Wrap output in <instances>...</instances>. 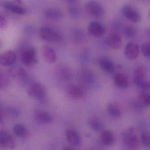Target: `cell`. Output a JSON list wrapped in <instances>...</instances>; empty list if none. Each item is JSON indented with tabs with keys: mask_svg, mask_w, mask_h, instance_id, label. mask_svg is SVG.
I'll return each instance as SVG.
<instances>
[{
	"mask_svg": "<svg viewBox=\"0 0 150 150\" xmlns=\"http://www.w3.org/2000/svg\"><path fill=\"white\" fill-rule=\"evenodd\" d=\"M35 119L40 123L48 124L53 120V116L52 114L47 111L36 110L34 112Z\"/></svg>",
	"mask_w": 150,
	"mask_h": 150,
	"instance_id": "15",
	"label": "cell"
},
{
	"mask_svg": "<svg viewBox=\"0 0 150 150\" xmlns=\"http://www.w3.org/2000/svg\"><path fill=\"white\" fill-rule=\"evenodd\" d=\"M62 150H77L69 146H65L62 148Z\"/></svg>",
	"mask_w": 150,
	"mask_h": 150,
	"instance_id": "39",
	"label": "cell"
},
{
	"mask_svg": "<svg viewBox=\"0 0 150 150\" xmlns=\"http://www.w3.org/2000/svg\"><path fill=\"white\" fill-rule=\"evenodd\" d=\"M123 142L128 149L132 150L138 149L140 146V140L134 128H129L122 135Z\"/></svg>",
	"mask_w": 150,
	"mask_h": 150,
	"instance_id": "2",
	"label": "cell"
},
{
	"mask_svg": "<svg viewBox=\"0 0 150 150\" xmlns=\"http://www.w3.org/2000/svg\"><path fill=\"white\" fill-rule=\"evenodd\" d=\"M1 47V41H0V47Z\"/></svg>",
	"mask_w": 150,
	"mask_h": 150,
	"instance_id": "44",
	"label": "cell"
},
{
	"mask_svg": "<svg viewBox=\"0 0 150 150\" xmlns=\"http://www.w3.org/2000/svg\"><path fill=\"white\" fill-rule=\"evenodd\" d=\"M147 69L145 66L140 65L137 66L134 69V78L137 79H146L147 74Z\"/></svg>",
	"mask_w": 150,
	"mask_h": 150,
	"instance_id": "25",
	"label": "cell"
},
{
	"mask_svg": "<svg viewBox=\"0 0 150 150\" xmlns=\"http://www.w3.org/2000/svg\"><path fill=\"white\" fill-rule=\"evenodd\" d=\"M101 138L103 144L106 146H112L115 142L114 134L111 130H105L102 131Z\"/></svg>",
	"mask_w": 150,
	"mask_h": 150,
	"instance_id": "20",
	"label": "cell"
},
{
	"mask_svg": "<svg viewBox=\"0 0 150 150\" xmlns=\"http://www.w3.org/2000/svg\"><path fill=\"white\" fill-rule=\"evenodd\" d=\"M9 84V80L7 76L0 70V89L6 88Z\"/></svg>",
	"mask_w": 150,
	"mask_h": 150,
	"instance_id": "32",
	"label": "cell"
},
{
	"mask_svg": "<svg viewBox=\"0 0 150 150\" xmlns=\"http://www.w3.org/2000/svg\"><path fill=\"white\" fill-rule=\"evenodd\" d=\"M121 11L123 16L130 22L137 23L141 21V16L140 12L132 4H125L122 7Z\"/></svg>",
	"mask_w": 150,
	"mask_h": 150,
	"instance_id": "6",
	"label": "cell"
},
{
	"mask_svg": "<svg viewBox=\"0 0 150 150\" xmlns=\"http://www.w3.org/2000/svg\"><path fill=\"white\" fill-rule=\"evenodd\" d=\"M114 82L116 86L122 89H126L129 86L128 78L122 73H117L114 77Z\"/></svg>",
	"mask_w": 150,
	"mask_h": 150,
	"instance_id": "19",
	"label": "cell"
},
{
	"mask_svg": "<svg viewBox=\"0 0 150 150\" xmlns=\"http://www.w3.org/2000/svg\"><path fill=\"white\" fill-rule=\"evenodd\" d=\"M56 75L59 79L63 81H69L71 79V74L69 69L64 66H60L57 68Z\"/></svg>",
	"mask_w": 150,
	"mask_h": 150,
	"instance_id": "23",
	"label": "cell"
},
{
	"mask_svg": "<svg viewBox=\"0 0 150 150\" xmlns=\"http://www.w3.org/2000/svg\"><path fill=\"white\" fill-rule=\"evenodd\" d=\"M142 52L146 58L150 59V43L147 42L142 45Z\"/></svg>",
	"mask_w": 150,
	"mask_h": 150,
	"instance_id": "33",
	"label": "cell"
},
{
	"mask_svg": "<svg viewBox=\"0 0 150 150\" xmlns=\"http://www.w3.org/2000/svg\"><path fill=\"white\" fill-rule=\"evenodd\" d=\"M29 95L39 101H43L46 96L45 87L41 83L34 82L31 84L28 90Z\"/></svg>",
	"mask_w": 150,
	"mask_h": 150,
	"instance_id": "4",
	"label": "cell"
},
{
	"mask_svg": "<svg viewBox=\"0 0 150 150\" xmlns=\"http://www.w3.org/2000/svg\"><path fill=\"white\" fill-rule=\"evenodd\" d=\"M88 125L91 129L94 131H100L104 129L103 123L99 120L96 119H90L88 121Z\"/></svg>",
	"mask_w": 150,
	"mask_h": 150,
	"instance_id": "24",
	"label": "cell"
},
{
	"mask_svg": "<svg viewBox=\"0 0 150 150\" xmlns=\"http://www.w3.org/2000/svg\"><path fill=\"white\" fill-rule=\"evenodd\" d=\"M133 81L136 85L145 91L150 90V81L146 79H137L134 78Z\"/></svg>",
	"mask_w": 150,
	"mask_h": 150,
	"instance_id": "26",
	"label": "cell"
},
{
	"mask_svg": "<svg viewBox=\"0 0 150 150\" xmlns=\"http://www.w3.org/2000/svg\"><path fill=\"white\" fill-rule=\"evenodd\" d=\"M63 1L67 3L72 4L75 2L76 0H63Z\"/></svg>",
	"mask_w": 150,
	"mask_h": 150,
	"instance_id": "40",
	"label": "cell"
},
{
	"mask_svg": "<svg viewBox=\"0 0 150 150\" xmlns=\"http://www.w3.org/2000/svg\"><path fill=\"white\" fill-rule=\"evenodd\" d=\"M20 58L22 63L27 66L35 65L38 61L36 49L31 46L25 45L21 49Z\"/></svg>",
	"mask_w": 150,
	"mask_h": 150,
	"instance_id": "1",
	"label": "cell"
},
{
	"mask_svg": "<svg viewBox=\"0 0 150 150\" xmlns=\"http://www.w3.org/2000/svg\"><path fill=\"white\" fill-rule=\"evenodd\" d=\"M13 132L18 137L26 138L29 137L30 133L27 128L22 124H17L13 127Z\"/></svg>",
	"mask_w": 150,
	"mask_h": 150,
	"instance_id": "21",
	"label": "cell"
},
{
	"mask_svg": "<svg viewBox=\"0 0 150 150\" xmlns=\"http://www.w3.org/2000/svg\"><path fill=\"white\" fill-rule=\"evenodd\" d=\"M98 64L100 69L107 74L112 73L116 69L113 62L107 57L104 56L98 59Z\"/></svg>",
	"mask_w": 150,
	"mask_h": 150,
	"instance_id": "12",
	"label": "cell"
},
{
	"mask_svg": "<svg viewBox=\"0 0 150 150\" xmlns=\"http://www.w3.org/2000/svg\"><path fill=\"white\" fill-rule=\"evenodd\" d=\"M105 27L100 22L93 21L89 23L88 26V32L89 34L94 38H101L105 33Z\"/></svg>",
	"mask_w": 150,
	"mask_h": 150,
	"instance_id": "8",
	"label": "cell"
},
{
	"mask_svg": "<svg viewBox=\"0 0 150 150\" xmlns=\"http://www.w3.org/2000/svg\"><path fill=\"white\" fill-rule=\"evenodd\" d=\"M70 14L72 16L76 17L78 16L79 13V10L75 6H72L69 9Z\"/></svg>",
	"mask_w": 150,
	"mask_h": 150,
	"instance_id": "37",
	"label": "cell"
},
{
	"mask_svg": "<svg viewBox=\"0 0 150 150\" xmlns=\"http://www.w3.org/2000/svg\"><path fill=\"white\" fill-rule=\"evenodd\" d=\"M106 42L108 45L113 50H119L122 45L121 38L115 33H112L108 35Z\"/></svg>",
	"mask_w": 150,
	"mask_h": 150,
	"instance_id": "14",
	"label": "cell"
},
{
	"mask_svg": "<svg viewBox=\"0 0 150 150\" xmlns=\"http://www.w3.org/2000/svg\"><path fill=\"white\" fill-rule=\"evenodd\" d=\"M0 4L6 9L17 15H23L26 13V10L21 5L14 3L13 2H3L0 3Z\"/></svg>",
	"mask_w": 150,
	"mask_h": 150,
	"instance_id": "17",
	"label": "cell"
},
{
	"mask_svg": "<svg viewBox=\"0 0 150 150\" xmlns=\"http://www.w3.org/2000/svg\"><path fill=\"white\" fill-rule=\"evenodd\" d=\"M132 107H133V108L135 109V110H136V111H141V110H142L143 107L144 106L141 103H140V101L139 102H137V101H134V102L132 103Z\"/></svg>",
	"mask_w": 150,
	"mask_h": 150,
	"instance_id": "36",
	"label": "cell"
},
{
	"mask_svg": "<svg viewBox=\"0 0 150 150\" xmlns=\"http://www.w3.org/2000/svg\"><path fill=\"white\" fill-rule=\"evenodd\" d=\"M16 54L11 50H8L0 54V63L3 66H10L16 63Z\"/></svg>",
	"mask_w": 150,
	"mask_h": 150,
	"instance_id": "13",
	"label": "cell"
},
{
	"mask_svg": "<svg viewBox=\"0 0 150 150\" xmlns=\"http://www.w3.org/2000/svg\"><path fill=\"white\" fill-rule=\"evenodd\" d=\"M124 34L128 38H134L137 36V30L134 26L129 25L125 27L124 30Z\"/></svg>",
	"mask_w": 150,
	"mask_h": 150,
	"instance_id": "29",
	"label": "cell"
},
{
	"mask_svg": "<svg viewBox=\"0 0 150 150\" xmlns=\"http://www.w3.org/2000/svg\"><path fill=\"white\" fill-rule=\"evenodd\" d=\"M0 145L9 149H15L16 146V142L12 137L4 130H0Z\"/></svg>",
	"mask_w": 150,
	"mask_h": 150,
	"instance_id": "9",
	"label": "cell"
},
{
	"mask_svg": "<svg viewBox=\"0 0 150 150\" xmlns=\"http://www.w3.org/2000/svg\"><path fill=\"white\" fill-rule=\"evenodd\" d=\"M149 19H150V10L149 11Z\"/></svg>",
	"mask_w": 150,
	"mask_h": 150,
	"instance_id": "43",
	"label": "cell"
},
{
	"mask_svg": "<svg viewBox=\"0 0 150 150\" xmlns=\"http://www.w3.org/2000/svg\"><path fill=\"white\" fill-rule=\"evenodd\" d=\"M66 136L69 143L73 146H79L81 144V137L78 132L75 129H68L66 132Z\"/></svg>",
	"mask_w": 150,
	"mask_h": 150,
	"instance_id": "18",
	"label": "cell"
},
{
	"mask_svg": "<svg viewBox=\"0 0 150 150\" xmlns=\"http://www.w3.org/2000/svg\"><path fill=\"white\" fill-rule=\"evenodd\" d=\"M42 53L45 60L49 64H53L57 60L55 51L51 47L44 45L42 47Z\"/></svg>",
	"mask_w": 150,
	"mask_h": 150,
	"instance_id": "16",
	"label": "cell"
},
{
	"mask_svg": "<svg viewBox=\"0 0 150 150\" xmlns=\"http://www.w3.org/2000/svg\"><path fill=\"white\" fill-rule=\"evenodd\" d=\"M141 141L144 146L150 147V133L148 131L143 132L141 136Z\"/></svg>",
	"mask_w": 150,
	"mask_h": 150,
	"instance_id": "31",
	"label": "cell"
},
{
	"mask_svg": "<svg viewBox=\"0 0 150 150\" xmlns=\"http://www.w3.org/2000/svg\"><path fill=\"white\" fill-rule=\"evenodd\" d=\"M139 52L140 48L137 43L130 42L127 44L125 47L124 50L125 56L131 60L137 59L139 56Z\"/></svg>",
	"mask_w": 150,
	"mask_h": 150,
	"instance_id": "11",
	"label": "cell"
},
{
	"mask_svg": "<svg viewBox=\"0 0 150 150\" xmlns=\"http://www.w3.org/2000/svg\"><path fill=\"white\" fill-rule=\"evenodd\" d=\"M8 26V21L7 19L2 15H0V30H3Z\"/></svg>",
	"mask_w": 150,
	"mask_h": 150,
	"instance_id": "35",
	"label": "cell"
},
{
	"mask_svg": "<svg viewBox=\"0 0 150 150\" xmlns=\"http://www.w3.org/2000/svg\"><path fill=\"white\" fill-rule=\"evenodd\" d=\"M39 34L42 40L51 43H57L61 39L59 33L54 29L49 26L41 27L40 29Z\"/></svg>",
	"mask_w": 150,
	"mask_h": 150,
	"instance_id": "5",
	"label": "cell"
},
{
	"mask_svg": "<svg viewBox=\"0 0 150 150\" xmlns=\"http://www.w3.org/2000/svg\"><path fill=\"white\" fill-rule=\"evenodd\" d=\"M13 2L14 3L20 5H22V4H23V0H14Z\"/></svg>",
	"mask_w": 150,
	"mask_h": 150,
	"instance_id": "38",
	"label": "cell"
},
{
	"mask_svg": "<svg viewBox=\"0 0 150 150\" xmlns=\"http://www.w3.org/2000/svg\"><path fill=\"white\" fill-rule=\"evenodd\" d=\"M107 110L109 115L112 118H120L122 114L121 108L116 103L109 104L108 106Z\"/></svg>",
	"mask_w": 150,
	"mask_h": 150,
	"instance_id": "22",
	"label": "cell"
},
{
	"mask_svg": "<svg viewBox=\"0 0 150 150\" xmlns=\"http://www.w3.org/2000/svg\"><path fill=\"white\" fill-rule=\"evenodd\" d=\"M68 95L71 98L75 100H81L85 98L86 94L84 90L76 85L72 84L68 87Z\"/></svg>",
	"mask_w": 150,
	"mask_h": 150,
	"instance_id": "10",
	"label": "cell"
},
{
	"mask_svg": "<svg viewBox=\"0 0 150 150\" xmlns=\"http://www.w3.org/2000/svg\"><path fill=\"white\" fill-rule=\"evenodd\" d=\"M46 17L49 19H58L62 17V13L60 11L54 8H49L45 11Z\"/></svg>",
	"mask_w": 150,
	"mask_h": 150,
	"instance_id": "27",
	"label": "cell"
},
{
	"mask_svg": "<svg viewBox=\"0 0 150 150\" xmlns=\"http://www.w3.org/2000/svg\"><path fill=\"white\" fill-rule=\"evenodd\" d=\"M78 79L83 85L90 87L95 83L96 78L92 71L88 69H83L78 74Z\"/></svg>",
	"mask_w": 150,
	"mask_h": 150,
	"instance_id": "7",
	"label": "cell"
},
{
	"mask_svg": "<svg viewBox=\"0 0 150 150\" xmlns=\"http://www.w3.org/2000/svg\"><path fill=\"white\" fill-rule=\"evenodd\" d=\"M146 32H147V35L150 38V28H148Z\"/></svg>",
	"mask_w": 150,
	"mask_h": 150,
	"instance_id": "41",
	"label": "cell"
},
{
	"mask_svg": "<svg viewBox=\"0 0 150 150\" xmlns=\"http://www.w3.org/2000/svg\"><path fill=\"white\" fill-rule=\"evenodd\" d=\"M139 101L140 103L145 107H150V93L143 92L139 96Z\"/></svg>",
	"mask_w": 150,
	"mask_h": 150,
	"instance_id": "28",
	"label": "cell"
},
{
	"mask_svg": "<svg viewBox=\"0 0 150 150\" xmlns=\"http://www.w3.org/2000/svg\"><path fill=\"white\" fill-rule=\"evenodd\" d=\"M85 9L89 16L94 18H100L105 14L103 5L96 0L88 1L86 4Z\"/></svg>",
	"mask_w": 150,
	"mask_h": 150,
	"instance_id": "3",
	"label": "cell"
},
{
	"mask_svg": "<svg viewBox=\"0 0 150 150\" xmlns=\"http://www.w3.org/2000/svg\"><path fill=\"white\" fill-rule=\"evenodd\" d=\"M17 74L19 78L23 82H26L29 80V74L27 71L23 68L20 67L18 69Z\"/></svg>",
	"mask_w": 150,
	"mask_h": 150,
	"instance_id": "30",
	"label": "cell"
},
{
	"mask_svg": "<svg viewBox=\"0 0 150 150\" xmlns=\"http://www.w3.org/2000/svg\"><path fill=\"white\" fill-rule=\"evenodd\" d=\"M3 123V119L2 115L0 112V123Z\"/></svg>",
	"mask_w": 150,
	"mask_h": 150,
	"instance_id": "42",
	"label": "cell"
},
{
	"mask_svg": "<svg viewBox=\"0 0 150 150\" xmlns=\"http://www.w3.org/2000/svg\"><path fill=\"white\" fill-rule=\"evenodd\" d=\"M8 113L11 117L16 118L19 117L20 115V112L18 109L15 108H10L8 109Z\"/></svg>",
	"mask_w": 150,
	"mask_h": 150,
	"instance_id": "34",
	"label": "cell"
}]
</instances>
